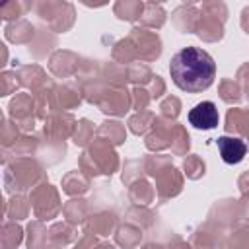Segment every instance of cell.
Listing matches in <instances>:
<instances>
[{
	"label": "cell",
	"instance_id": "d4e9b609",
	"mask_svg": "<svg viewBox=\"0 0 249 249\" xmlns=\"http://www.w3.org/2000/svg\"><path fill=\"white\" fill-rule=\"evenodd\" d=\"M113 12L119 19L136 21V19H140V16L144 12V2H140V0H119V2H115Z\"/></svg>",
	"mask_w": 249,
	"mask_h": 249
},
{
	"label": "cell",
	"instance_id": "7bdbcfd3",
	"mask_svg": "<svg viewBox=\"0 0 249 249\" xmlns=\"http://www.w3.org/2000/svg\"><path fill=\"white\" fill-rule=\"evenodd\" d=\"M167 165H171L169 156H146V158H144V169H146V173H150L152 177H154L158 171H161L163 167H167Z\"/></svg>",
	"mask_w": 249,
	"mask_h": 249
},
{
	"label": "cell",
	"instance_id": "ab89813d",
	"mask_svg": "<svg viewBox=\"0 0 249 249\" xmlns=\"http://www.w3.org/2000/svg\"><path fill=\"white\" fill-rule=\"evenodd\" d=\"M183 169H185V175L189 179H198V177L204 175V161L198 156L191 154L183 160Z\"/></svg>",
	"mask_w": 249,
	"mask_h": 249
},
{
	"label": "cell",
	"instance_id": "ee69618b",
	"mask_svg": "<svg viewBox=\"0 0 249 249\" xmlns=\"http://www.w3.org/2000/svg\"><path fill=\"white\" fill-rule=\"evenodd\" d=\"M130 99H132V109H136V111L140 113V111H146V107H148L152 95H150V91L144 89L142 86H136V88L130 91Z\"/></svg>",
	"mask_w": 249,
	"mask_h": 249
},
{
	"label": "cell",
	"instance_id": "4dcf8cb0",
	"mask_svg": "<svg viewBox=\"0 0 249 249\" xmlns=\"http://www.w3.org/2000/svg\"><path fill=\"white\" fill-rule=\"evenodd\" d=\"M35 4H31V2H19V0H12V2H4L2 6H0V16H2V19H6V21H18V19H21V16L27 12V10H31Z\"/></svg>",
	"mask_w": 249,
	"mask_h": 249
},
{
	"label": "cell",
	"instance_id": "8992f818",
	"mask_svg": "<svg viewBox=\"0 0 249 249\" xmlns=\"http://www.w3.org/2000/svg\"><path fill=\"white\" fill-rule=\"evenodd\" d=\"M33 109H35V99L29 93H16V97L10 101L8 113H10L12 121L19 126L21 132L33 130V126H35Z\"/></svg>",
	"mask_w": 249,
	"mask_h": 249
},
{
	"label": "cell",
	"instance_id": "60d3db41",
	"mask_svg": "<svg viewBox=\"0 0 249 249\" xmlns=\"http://www.w3.org/2000/svg\"><path fill=\"white\" fill-rule=\"evenodd\" d=\"M19 132L21 130L16 123H10L8 119H4V123H2V146H4V150L12 148L16 144V140L19 138Z\"/></svg>",
	"mask_w": 249,
	"mask_h": 249
},
{
	"label": "cell",
	"instance_id": "9f6ffc18",
	"mask_svg": "<svg viewBox=\"0 0 249 249\" xmlns=\"http://www.w3.org/2000/svg\"><path fill=\"white\" fill-rule=\"evenodd\" d=\"M93 249H115V245H113V243H107V241H101V243H97Z\"/></svg>",
	"mask_w": 249,
	"mask_h": 249
},
{
	"label": "cell",
	"instance_id": "83f0119b",
	"mask_svg": "<svg viewBox=\"0 0 249 249\" xmlns=\"http://www.w3.org/2000/svg\"><path fill=\"white\" fill-rule=\"evenodd\" d=\"M140 239H142V230L138 228V226H134V224H124V226H121V228H117V231H115V241H117V245H121V247H124V249H132V247H136L138 243H140Z\"/></svg>",
	"mask_w": 249,
	"mask_h": 249
},
{
	"label": "cell",
	"instance_id": "836d02e7",
	"mask_svg": "<svg viewBox=\"0 0 249 249\" xmlns=\"http://www.w3.org/2000/svg\"><path fill=\"white\" fill-rule=\"evenodd\" d=\"M23 239V230L16 222H6L2 226V249H18Z\"/></svg>",
	"mask_w": 249,
	"mask_h": 249
},
{
	"label": "cell",
	"instance_id": "db71d44e",
	"mask_svg": "<svg viewBox=\"0 0 249 249\" xmlns=\"http://www.w3.org/2000/svg\"><path fill=\"white\" fill-rule=\"evenodd\" d=\"M241 29L249 35V6H245L241 12Z\"/></svg>",
	"mask_w": 249,
	"mask_h": 249
},
{
	"label": "cell",
	"instance_id": "f35d334b",
	"mask_svg": "<svg viewBox=\"0 0 249 249\" xmlns=\"http://www.w3.org/2000/svg\"><path fill=\"white\" fill-rule=\"evenodd\" d=\"M128 82H134V84H150L154 74L150 72V68L142 62H134V64H128Z\"/></svg>",
	"mask_w": 249,
	"mask_h": 249
},
{
	"label": "cell",
	"instance_id": "f907efd6",
	"mask_svg": "<svg viewBox=\"0 0 249 249\" xmlns=\"http://www.w3.org/2000/svg\"><path fill=\"white\" fill-rule=\"evenodd\" d=\"M150 95L152 97H160L161 93H165V82L160 78V76H154L152 82H150Z\"/></svg>",
	"mask_w": 249,
	"mask_h": 249
},
{
	"label": "cell",
	"instance_id": "e0dca14e",
	"mask_svg": "<svg viewBox=\"0 0 249 249\" xmlns=\"http://www.w3.org/2000/svg\"><path fill=\"white\" fill-rule=\"evenodd\" d=\"M53 99H54V109L64 113L66 109H74L82 103V89H78L72 84L56 86L53 91Z\"/></svg>",
	"mask_w": 249,
	"mask_h": 249
},
{
	"label": "cell",
	"instance_id": "f6af8a7d",
	"mask_svg": "<svg viewBox=\"0 0 249 249\" xmlns=\"http://www.w3.org/2000/svg\"><path fill=\"white\" fill-rule=\"evenodd\" d=\"M160 109H161V117L171 121V119H175V117L181 113V101H179L175 95H167V97L161 101Z\"/></svg>",
	"mask_w": 249,
	"mask_h": 249
},
{
	"label": "cell",
	"instance_id": "277c9868",
	"mask_svg": "<svg viewBox=\"0 0 249 249\" xmlns=\"http://www.w3.org/2000/svg\"><path fill=\"white\" fill-rule=\"evenodd\" d=\"M29 202H31V208H33L35 218L41 220V222L56 218L58 212L62 210L58 191H56L53 185H49L47 181L41 183V185H37V187L31 191Z\"/></svg>",
	"mask_w": 249,
	"mask_h": 249
},
{
	"label": "cell",
	"instance_id": "30bf717a",
	"mask_svg": "<svg viewBox=\"0 0 249 249\" xmlns=\"http://www.w3.org/2000/svg\"><path fill=\"white\" fill-rule=\"evenodd\" d=\"M82 64H84L82 58L72 51H54L49 58V70L56 78H68L78 74Z\"/></svg>",
	"mask_w": 249,
	"mask_h": 249
},
{
	"label": "cell",
	"instance_id": "e575fe53",
	"mask_svg": "<svg viewBox=\"0 0 249 249\" xmlns=\"http://www.w3.org/2000/svg\"><path fill=\"white\" fill-rule=\"evenodd\" d=\"M218 93H220V97H222V101H226V103H239L241 101V88H239V84L235 82V80H222L220 82V88H218Z\"/></svg>",
	"mask_w": 249,
	"mask_h": 249
},
{
	"label": "cell",
	"instance_id": "b9f144b4",
	"mask_svg": "<svg viewBox=\"0 0 249 249\" xmlns=\"http://www.w3.org/2000/svg\"><path fill=\"white\" fill-rule=\"evenodd\" d=\"M228 249H249V226H241L230 235Z\"/></svg>",
	"mask_w": 249,
	"mask_h": 249
},
{
	"label": "cell",
	"instance_id": "7402d4cb",
	"mask_svg": "<svg viewBox=\"0 0 249 249\" xmlns=\"http://www.w3.org/2000/svg\"><path fill=\"white\" fill-rule=\"evenodd\" d=\"M165 10L161 8V4H156V2H144V12L140 16V23L142 27L146 29H160L163 27L165 23Z\"/></svg>",
	"mask_w": 249,
	"mask_h": 249
},
{
	"label": "cell",
	"instance_id": "5b68a950",
	"mask_svg": "<svg viewBox=\"0 0 249 249\" xmlns=\"http://www.w3.org/2000/svg\"><path fill=\"white\" fill-rule=\"evenodd\" d=\"M126 41L130 43L136 60L152 62L161 54V39L156 31H150L146 27H132Z\"/></svg>",
	"mask_w": 249,
	"mask_h": 249
},
{
	"label": "cell",
	"instance_id": "d6a6232c",
	"mask_svg": "<svg viewBox=\"0 0 249 249\" xmlns=\"http://www.w3.org/2000/svg\"><path fill=\"white\" fill-rule=\"evenodd\" d=\"M189 146H191V140H189V134H187L185 126L173 123V128H171V146H169L171 152L175 156H183V154H187Z\"/></svg>",
	"mask_w": 249,
	"mask_h": 249
},
{
	"label": "cell",
	"instance_id": "6f0895ef",
	"mask_svg": "<svg viewBox=\"0 0 249 249\" xmlns=\"http://www.w3.org/2000/svg\"><path fill=\"white\" fill-rule=\"evenodd\" d=\"M142 249H163V245H160V243H146Z\"/></svg>",
	"mask_w": 249,
	"mask_h": 249
},
{
	"label": "cell",
	"instance_id": "7a4b0ae2",
	"mask_svg": "<svg viewBox=\"0 0 249 249\" xmlns=\"http://www.w3.org/2000/svg\"><path fill=\"white\" fill-rule=\"evenodd\" d=\"M47 175L43 171V167L31 160V158H18L12 163L6 165L4 169V189L6 193H19V191H27V189H35L37 185L45 183Z\"/></svg>",
	"mask_w": 249,
	"mask_h": 249
},
{
	"label": "cell",
	"instance_id": "c3c4849f",
	"mask_svg": "<svg viewBox=\"0 0 249 249\" xmlns=\"http://www.w3.org/2000/svg\"><path fill=\"white\" fill-rule=\"evenodd\" d=\"M39 37H41V41H39V47L31 51V53H33L37 58H41V56H45V54H47L49 47H45V43H47V45H54V37H53V35H49V31H47V29H43V31L39 33Z\"/></svg>",
	"mask_w": 249,
	"mask_h": 249
},
{
	"label": "cell",
	"instance_id": "681fc988",
	"mask_svg": "<svg viewBox=\"0 0 249 249\" xmlns=\"http://www.w3.org/2000/svg\"><path fill=\"white\" fill-rule=\"evenodd\" d=\"M235 82L239 84L241 91H243V93L247 95V99H249V62H247V64H243V66L237 70Z\"/></svg>",
	"mask_w": 249,
	"mask_h": 249
},
{
	"label": "cell",
	"instance_id": "484cf974",
	"mask_svg": "<svg viewBox=\"0 0 249 249\" xmlns=\"http://www.w3.org/2000/svg\"><path fill=\"white\" fill-rule=\"evenodd\" d=\"M62 214L66 218L68 224L72 226H78V224H84L89 216H88V202L82 200V198H72L68 200L64 206H62Z\"/></svg>",
	"mask_w": 249,
	"mask_h": 249
},
{
	"label": "cell",
	"instance_id": "ffe728a7",
	"mask_svg": "<svg viewBox=\"0 0 249 249\" xmlns=\"http://www.w3.org/2000/svg\"><path fill=\"white\" fill-rule=\"evenodd\" d=\"M117 228V216L113 212H97L86 220V231L93 235H109Z\"/></svg>",
	"mask_w": 249,
	"mask_h": 249
},
{
	"label": "cell",
	"instance_id": "d590c367",
	"mask_svg": "<svg viewBox=\"0 0 249 249\" xmlns=\"http://www.w3.org/2000/svg\"><path fill=\"white\" fill-rule=\"evenodd\" d=\"M126 222L138 226L140 230H142V228H150L152 222H154V214H152L150 210H146L144 206H132V208L126 212Z\"/></svg>",
	"mask_w": 249,
	"mask_h": 249
},
{
	"label": "cell",
	"instance_id": "52a82bcc",
	"mask_svg": "<svg viewBox=\"0 0 249 249\" xmlns=\"http://www.w3.org/2000/svg\"><path fill=\"white\" fill-rule=\"evenodd\" d=\"M88 158L91 160V163L97 167L99 175H111L113 171H117L119 167V156L113 150L111 144L103 142V140H93V144L86 150Z\"/></svg>",
	"mask_w": 249,
	"mask_h": 249
},
{
	"label": "cell",
	"instance_id": "11a10c76",
	"mask_svg": "<svg viewBox=\"0 0 249 249\" xmlns=\"http://www.w3.org/2000/svg\"><path fill=\"white\" fill-rule=\"evenodd\" d=\"M169 249H191V247L187 245V241H183V239H179V237H173V239L169 241Z\"/></svg>",
	"mask_w": 249,
	"mask_h": 249
},
{
	"label": "cell",
	"instance_id": "bcb514c9",
	"mask_svg": "<svg viewBox=\"0 0 249 249\" xmlns=\"http://www.w3.org/2000/svg\"><path fill=\"white\" fill-rule=\"evenodd\" d=\"M200 12L210 14V16H214V18L222 19L224 23H226V19H228V6H226L224 2H218V0H214V2H204L202 8H200Z\"/></svg>",
	"mask_w": 249,
	"mask_h": 249
},
{
	"label": "cell",
	"instance_id": "8d00e7d4",
	"mask_svg": "<svg viewBox=\"0 0 249 249\" xmlns=\"http://www.w3.org/2000/svg\"><path fill=\"white\" fill-rule=\"evenodd\" d=\"M72 140H74L76 146H88L93 140V124L88 119L78 121L76 128H74V134H72Z\"/></svg>",
	"mask_w": 249,
	"mask_h": 249
},
{
	"label": "cell",
	"instance_id": "ac0fdd59",
	"mask_svg": "<svg viewBox=\"0 0 249 249\" xmlns=\"http://www.w3.org/2000/svg\"><path fill=\"white\" fill-rule=\"evenodd\" d=\"M224 128L228 134H239L245 140H249V109H230L226 115Z\"/></svg>",
	"mask_w": 249,
	"mask_h": 249
},
{
	"label": "cell",
	"instance_id": "4fadbf2b",
	"mask_svg": "<svg viewBox=\"0 0 249 249\" xmlns=\"http://www.w3.org/2000/svg\"><path fill=\"white\" fill-rule=\"evenodd\" d=\"M216 144H218V150H220L222 160L226 163H230V165L239 163L245 158V154H247V144L241 138H237V136H228V134L226 136H220L216 140Z\"/></svg>",
	"mask_w": 249,
	"mask_h": 249
},
{
	"label": "cell",
	"instance_id": "8fae6325",
	"mask_svg": "<svg viewBox=\"0 0 249 249\" xmlns=\"http://www.w3.org/2000/svg\"><path fill=\"white\" fill-rule=\"evenodd\" d=\"M218 109L212 101H202V103H196L191 111H189V123L195 126V128H200V130H210L214 126H218Z\"/></svg>",
	"mask_w": 249,
	"mask_h": 249
},
{
	"label": "cell",
	"instance_id": "44dd1931",
	"mask_svg": "<svg viewBox=\"0 0 249 249\" xmlns=\"http://www.w3.org/2000/svg\"><path fill=\"white\" fill-rule=\"evenodd\" d=\"M95 138L97 140H103L111 146H119L124 142L126 138V130H124V124L117 123V121H105L101 123V126L95 130Z\"/></svg>",
	"mask_w": 249,
	"mask_h": 249
},
{
	"label": "cell",
	"instance_id": "74e56055",
	"mask_svg": "<svg viewBox=\"0 0 249 249\" xmlns=\"http://www.w3.org/2000/svg\"><path fill=\"white\" fill-rule=\"evenodd\" d=\"M35 148H37V138L29 136V134H23V136H19V138L16 140V144H14L10 150H12V154H14V160H18V158H27V156H31V154L35 152Z\"/></svg>",
	"mask_w": 249,
	"mask_h": 249
},
{
	"label": "cell",
	"instance_id": "f1b7e54d",
	"mask_svg": "<svg viewBox=\"0 0 249 249\" xmlns=\"http://www.w3.org/2000/svg\"><path fill=\"white\" fill-rule=\"evenodd\" d=\"M29 208H31L29 198H25V196H21V195H14V196L6 202V216H8L12 222H16V220L27 218Z\"/></svg>",
	"mask_w": 249,
	"mask_h": 249
},
{
	"label": "cell",
	"instance_id": "7c38bea8",
	"mask_svg": "<svg viewBox=\"0 0 249 249\" xmlns=\"http://www.w3.org/2000/svg\"><path fill=\"white\" fill-rule=\"evenodd\" d=\"M171 128H173V123L169 119L158 117L154 128L146 134V148L152 152H160V150L169 148L171 146Z\"/></svg>",
	"mask_w": 249,
	"mask_h": 249
},
{
	"label": "cell",
	"instance_id": "603a6c76",
	"mask_svg": "<svg viewBox=\"0 0 249 249\" xmlns=\"http://www.w3.org/2000/svg\"><path fill=\"white\" fill-rule=\"evenodd\" d=\"M78 239V231H76V226L68 224V222H58V224H53L51 230H49V243L53 245H58V247H64L72 241Z\"/></svg>",
	"mask_w": 249,
	"mask_h": 249
},
{
	"label": "cell",
	"instance_id": "cb8c5ba5",
	"mask_svg": "<svg viewBox=\"0 0 249 249\" xmlns=\"http://www.w3.org/2000/svg\"><path fill=\"white\" fill-rule=\"evenodd\" d=\"M89 189V177L84 171H70L62 177V191L70 196L84 195Z\"/></svg>",
	"mask_w": 249,
	"mask_h": 249
},
{
	"label": "cell",
	"instance_id": "9a60e30c",
	"mask_svg": "<svg viewBox=\"0 0 249 249\" xmlns=\"http://www.w3.org/2000/svg\"><path fill=\"white\" fill-rule=\"evenodd\" d=\"M195 33L206 43H216V41H220L224 37V21L214 18V16H210V14L200 12V18H198Z\"/></svg>",
	"mask_w": 249,
	"mask_h": 249
},
{
	"label": "cell",
	"instance_id": "6da1fadb",
	"mask_svg": "<svg viewBox=\"0 0 249 249\" xmlns=\"http://www.w3.org/2000/svg\"><path fill=\"white\" fill-rule=\"evenodd\" d=\"M169 74L179 89L198 93L212 86L216 78V62L206 51L198 47H185L171 56Z\"/></svg>",
	"mask_w": 249,
	"mask_h": 249
},
{
	"label": "cell",
	"instance_id": "680465c9",
	"mask_svg": "<svg viewBox=\"0 0 249 249\" xmlns=\"http://www.w3.org/2000/svg\"><path fill=\"white\" fill-rule=\"evenodd\" d=\"M43 249H62V247H58V245H53V243H51V245H45Z\"/></svg>",
	"mask_w": 249,
	"mask_h": 249
},
{
	"label": "cell",
	"instance_id": "ba28073f",
	"mask_svg": "<svg viewBox=\"0 0 249 249\" xmlns=\"http://www.w3.org/2000/svg\"><path fill=\"white\" fill-rule=\"evenodd\" d=\"M76 128V121L70 113H53L47 121H45V136L51 142H60L64 144V138L72 136Z\"/></svg>",
	"mask_w": 249,
	"mask_h": 249
},
{
	"label": "cell",
	"instance_id": "f5cc1de1",
	"mask_svg": "<svg viewBox=\"0 0 249 249\" xmlns=\"http://www.w3.org/2000/svg\"><path fill=\"white\" fill-rule=\"evenodd\" d=\"M239 191L245 198H249V171L239 177Z\"/></svg>",
	"mask_w": 249,
	"mask_h": 249
},
{
	"label": "cell",
	"instance_id": "3957f363",
	"mask_svg": "<svg viewBox=\"0 0 249 249\" xmlns=\"http://www.w3.org/2000/svg\"><path fill=\"white\" fill-rule=\"evenodd\" d=\"M33 8H35L37 16L47 23V27L54 33H64L74 25L76 10L70 2L43 0V2H35Z\"/></svg>",
	"mask_w": 249,
	"mask_h": 249
},
{
	"label": "cell",
	"instance_id": "9c48e42d",
	"mask_svg": "<svg viewBox=\"0 0 249 249\" xmlns=\"http://www.w3.org/2000/svg\"><path fill=\"white\" fill-rule=\"evenodd\" d=\"M154 179H156V193L161 200L177 196L183 189V175L173 165H167L161 171H158L154 175Z\"/></svg>",
	"mask_w": 249,
	"mask_h": 249
},
{
	"label": "cell",
	"instance_id": "2e32d148",
	"mask_svg": "<svg viewBox=\"0 0 249 249\" xmlns=\"http://www.w3.org/2000/svg\"><path fill=\"white\" fill-rule=\"evenodd\" d=\"M198 18H200V10H196L193 2L179 6V8L173 10V14H171V19H173L175 27H177L179 31H183V33H195V31H196Z\"/></svg>",
	"mask_w": 249,
	"mask_h": 249
},
{
	"label": "cell",
	"instance_id": "816d5d0a",
	"mask_svg": "<svg viewBox=\"0 0 249 249\" xmlns=\"http://www.w3.org/2000/svg\"><path fill=\"white\" fill-rule=\"evenodd\" d=\"M95 245H97L95 235L86 231V235H82V237L78 239V243H76V247H74V249H93Z\"/></svg>",
	"mask_w": 249,
	"mask_h": 249
},
{
	"label": "cell",
	"instance_id": "d6986e66",
	"mask_svg": "<svg viewBox=\"0 0 249 249\" xmlns=\"http://www.w3.org/2000/svg\"><path fill=\"white\" fill-rule=\"evenodd\" d=\"M4 35L8 41H12L16 45H25V43H31L35 39L37 31L27 19H18V21H12L4 27Z\"/></svg>",
	"mask_w": 249,
	"mask_h": 249
},
{
	"label": "cell",
	"instance_id": "7dc6e473",
	"mask_svg": "<svg viewBox=\"0 0 249 249\" xmlns=\"http://www.w3.org/2000/svg\"><path fill=\"white\" fill-rule=\"evenodd\" d=\"M0 82H2V95H10V93H14L16 89H18V86H21L19 84V78H18V72H2V78H0Z\"/></svg>",
	"mask_w": 249,
	"mask_h": 249
},
{
	"label": "cell",
	"instance_id": "4316f807",
	"mask_svg": "<svg viewBox=\"0 0 249 249\" xmlns=\"http://www.w3.org/2000/svg\"><path fill=\"white\" fill-rule=\"evenodd\" d=\"M128 196L134 202V206H146L154 200V187L146 179H138V181L130 183Z\"/></svg>",
	"mask_w": 249,
	"mask_h": 249
},
{
	"label": "cell",
	"instance_id": "5bb4252c",
	"mask_svg": "<svg viewBox=\"0 0 249 249\" xmlns=\"http://www.w3.org/2000/svg\"><path fill=\"white\" fill-rule=\"evenodd\" d=\"M18 78H19V84L29 88L35 93H39L43 88H47L51 82L47 80V74L41 66L37 64H25V66H19L18 68Z\"/></svg>",
	"mask_w": 249,
	"mask_h": 249
},
{
	"label": "cell",
	"instance_id": "1f68e13d",
	"mask_svg": "<svg viewBox=\"0 0 249 249\" xmlns=\"http://www.w3.org/2000/svg\"><path fill=\"white\" fill-rule=\"evenodd\" d=\"M156 119H158V117H156L152 111H140V113H136V115H132V117L128 119V128H130L134 134H146L148 130L154 128Z\"/></svg>",
	"mask_w": 249,
	"mask_h": 249
},
{
	"label": "cell",
	"instance_id": "f546056e",
	"mask_svg": "<svg viewBox=\"0 0 249 249\" xmlns=\"http://www.w3.org/2000/svg\"><path fill=\"white\" fill-rule=\"evenodd\" d=\"M49 241V231L41 220L27 226V249H43Z\"/></svg>",
	"mask_w": 249,
	"mask_h": 249
}]
</instances>
